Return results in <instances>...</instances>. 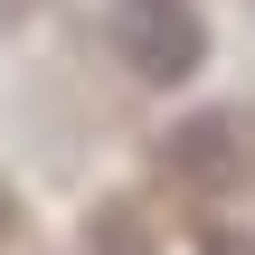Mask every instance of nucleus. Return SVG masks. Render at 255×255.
<instances>
[{"instance_id": "f03ea898", "label": "nucleus", "mask_w": 255, "mask_h": 255, "mask_svg": "<svg viewBox=\"0 0 255 255\" xmlns=\"http://www.w3.org/2000/svg\"><path fill=\"white\" fill-rule=\"evenodd\" d=\"M237 161V132H227V114H199V123H180L170 142H161V170H180V180H218Z\"/></svg>"}, {"instance_id": "f257e3e1", "label": "nucleus", "mask_w": 255, "mask_h": 255, "mask_svg": "<svg viewBox=\"0 0 255 255\" xmlns=\"http://www.w3.org/2000/svg\"><path fill=\"white\" fill-rule=\"evenodd\" d=\"M114 47L142 85H189L208 66V19L199 0H114Z\"/></svg>"}, {"instance_id": "20e7f679", "label": "nucleus", "mask_w": 255, "mask_h": 255, "mask_svg": "<svg viewBox=\"0 0 255 255\" xmlns=\"http://www.w3.org/2000/svg\"><path fill=\"white\" fill-rule=\"evenodd\" d=\"M0 227H9V208H0Z\"/></svg>"}, {"instance_id": "7ed1b4c3", "label": "nucleus", "mask_w": 255, "mask_h": 255, "mask_svg": "<svg viewBox=\"0 0 255 255\" xmlns=\"http://www.w3.org/2000/svg\"><path fill=\"white\" fill-rule=\"evenodd\" d=\"M199 255H255V237H246V227H208V237H199Z\"/></svg>"}]
</instances>
